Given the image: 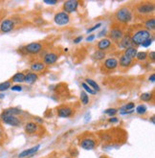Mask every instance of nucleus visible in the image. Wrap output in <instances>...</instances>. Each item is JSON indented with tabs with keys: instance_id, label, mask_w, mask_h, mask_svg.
<instances>
[{
	"instance_id": "nucleus-1",
	"label": "nucleus",
	"mask_w": 155,
	"mask_h": 158,
	"mask_svg": "<svg viewBox=\"0 0 155 158\" xmlns=\"http://www.w3.org/2000/svg\"><path fill=\"white\" fill-rule=\"evenodd\" d=\"M133 11L130 7L123 6L114 13V19L118 24L125 25L131 22V20L133 19Z\"/></svg>"
},
{
	"instance_id": "nucleus-2",
	"label": "nucleus",
	"mask_w": 155,
	"mask_h": 158,
	"mask_svg": "<svg viewBox=\"0 0 155 158\" xmlns=\"http://www.w3.org/2000/svg\"><path fill=\"white\" fill-rule=\"evenodd\" d=\"M150 38H153L151 32L145 29H139L130 35V40L133 46L138 47V46L142 45L145 40H148Z\"/></svg>"
},
{
	"instance_id": "nucleus-3",
	"label": "nucleus",
	"mask_w": 155,
	"mask_h": 158,
	"mask_svg": "<svg viewBox=\"0 0 155 158\" xmlns=\"http://www.w3.org/2000/svg\"><path fill=\"white\" fill-rule=\"evenodd\" d=\"M154 9L153 1H141L135 5V11L140 15H149L154 12Z\"/></svg>"
},
{
	"instance_id": "nucleus-4",
	"label": "nucleus",
	"mask_w": 155,
	"mask_h": 158,
	"mask_svg": "<svg viewBox=\"0 0 155 158\" xmlns=\"http://www.w3.org/2000/svg\"><path fill=\"white\" fill-rule=\"evenodd\" d=\"M124 35V31L123 25H120L118 23L111 26V29L108 33V38L110 39L109 40L114 43L119 42L123 39Z\"/></svg>"
},
{
	"instance_id": "nucleus-5",
	"label": "nucleus",
	"mask_w": 155,
	"mask_h": 158,
	"mask_svg": "<svg viewBox=\"0 0 155 158\" xmlns=\"http://www.w3.org/2000/svg\"><path fill=\"white\" fill-rule=\"evenodd\" d=\"M43 49V44L41 42H31L19 48L20 52L27 55H36Z\"/></svg>"
},
{
	"instance_id": "nucleus-6",
	"label": "nucleus",
	"mask_w": 155,
	"mask_h": 158,
	"mask_svg": "<svg viewBox=\"0 0 155 158\" xmlns=\"http://www.w3.org/2000/svg\"><path fill=\"white\" fill-rule=\"evenodd\" d=\"M0 119H1L2 122L5 123L6 125L12 126V127H19L21 125V120L17 116L5 114L2 112L1 114H0Z\"/></svg>"
},
{
	"instance_id": "nucleus-7",
	"label": "nucleus",
	"mask_w": 155,
	"mask_h": 158,
	"mask_svg": "<svg viewBox=\"0 0 155 158\" xmlns=\"http://www.w3.org/2000/svg\"><path fill=\"white\" fill-rule=\"evenodd\" d=\"M16 21L14 18H5L0 23V32L2 34H7L12 32L16 25Z\"/></svg>"
},
{
	"instance_id": "nucleus-8",
	"label": "nucleus",
	"mask_w": 155,
	"mask_h": 158,
	"mask_svg": "<svg viewBox=\"0 0 155 158\" xmlns=\"http://www.w3.org/2000/svg\"><path fill=\"white\" fill-rule=\"evenodd\" d=\"M57 113L58 116L60 118H70L74 115L75 111L74 108L70 106H66V105H63L58 107L57 109Z\"/></svg>"
},
{
	"instance_id": "nucleus-9",
	"label": "nucleus",
	"mask_w": 155,
	"mask_h": 158,
	"mask_svg": "<svg viewBox=\"0 0 155 158\" xmlns=\"http://www.w3.org/2000/svg\"><path fill=\"white\" fill-rule=\"evenodd\" d=\"M54 21L59 26H64L70 22V16L68 14H66L64 12H59L55 15Z\"/></svg>"
},
{
	"instance_id": "nucleus-10",
	"label": "nucleus",
	"mask_w": 155,
	"mask_h": 158,
	"mask_svg": "<svg viewBox=\"0 0 155 158\" xmlns=\"http://www.w3.org/2000/svg\"><path fill=\"white\" fill-rule=\"evenodd\" d=\"M58 59H59V53L51 51L43 56L42 62L45 64V65H52V64L57 62Z\"/></svg>"
},
{
	"instance_id": "nucleus-11",
	"label": "nucleus",
	"mask_w": 155,
	"mask_h": 158,
	"mask_svg": "<svg viewBox=\"0 0 155 158\" xmlns=\"http://www.w3.org/2000/svg\"><path fill=\"white\" fill-rule=\"evenodd\" d=\"M118 67V60L115 58H108L103 62V69L105 72H113Z\"/></svg>"
},
{
	"instance_id": "nucleus-12",
	"label": "nucleus",
	"mask_w": 155,
	"mask_h": 158,
	"mask_svg": "<svg viewBox=\"0 0 155 158\" xmlns=\"http://www.w3.org/2000/svg\"><path fill=\"white\" fill-rule=\"evenodd\" d=\"M133 64H134V60L129 58H127L124 55L121 56L120 60H118V66H119V69H121V70L129 69Z\"/></svg>"
},
{
	"instance_id": "nucleus-13",
	"label": "nucleus",
	"mask_w": 155,
	"mask_h": 158,
	"mask_svg": "<svg viewBox=\"0 0 155 158\" xmlns=\"http://www.w3.org/2000/svg\"><path fill=\"white\" fill-rule=\"evenodd\" d=\"M79 7V1L77 0H69V1L64 2L62 6V12H64L66 14H71V13H74L77 11V9Z\"/></svg>"
},
{
	"instance_id": "nucleus-14",
	"label": "nucleus",
	"mask_w": 155,
	"mask_h": 158,
	"mask_svg": "<svg viewBox=\"0 0 155 158\" xmlns=\"http://www.w3.org/2000/svg\"><path fill=\"white\" fill-rule=\"evenodd\" d=\"M80 147L84 148L86 151H91V150H94L97 146V143L95 141V139L91 138V137H85L84 138L83 140L80 141Z\"/></svg>"
},
{
	"instance_id": "nucleus-15",
	"label": "nucleus",
	"mask_w": 155,
	"mask_h": 158,
	"mask_svg": "<svg viewBox=\"0 0 155 158\" xmlns=\"http://www.w3.org/2000/svg\"><path fill=\"white\" fill-rule=\"evenodd\" d=\"M39 148H40V145H36L31 148H28V150H25V151L21 152L19 154L17 155V158H27V157L33 156L34 154H35L39 152Z\"/></svg>"
},
{
	"instance_id": "nucleus-16",
	"label": "nucleus",
	"mask_w": 155,
	"mask_h": 158,
	"mask_svg": "<svg viewBox=\"0 0 155 158\" xmlns=\"http://www.w3.org/2000/svg\"><path fill=\"white\" fill-rule=\"evenodd\" d=\"M112 46H113L112 45V42L109 40L108 39H103V40H100L97 43L96 47H97V49L99 51H104V52H105V51L110 49Z\"/></svg>"
},
{
	"instance_id": "nucleus-17",
	"label": "nucleus",
	"mask_w": 155,
	"mask_h": 158,
	"mask_svg": "<svg viewBox=\"0 0 155 158\" xmlns=\"http://www.w3.org/2000/svg\"><path fill=\"white\" fill-rule=\"evenodd\" d=\"M118 44V47L119 48H123V49H127L129 47H134L131 43V40H130V35H124L123 36V39L117 43Z\"/></svg>"
},
{
	"instance_id": "nucleus-18",
	"label": "nucleus",
	"mask_w": 155,
	"mask_h": 158,
	"mask_svg": "<svg viewBox=\"0 0 155 158\" xmlns=\"http://www.w3.org/2000/svg\"><path fill=\"white\" fill-rule=\"evenodd\" d=\"M45 68H46V65H45L42 61H34L30 66V69L32 70V72L35 74L44 71Z\"/></svg>"
},
{
	"instance_id": "nucleus-19",
	"label": "nucleus",
	"mask_w": 155,
	"mask_h": 158,
	"mask_svg": "<svg viewBox=\"0 0 155 158\" xmlns=\"http://www.w3.org/2000/svg\"><path fill=\"white\" fill-rule=\"evenodd\" d=\"M24 129H25L26 133H28V134H34V133H35L36 131H38L39 126L36 125L35 122H27L26 125H25V127H24Z\"/></svg>"
},
{
	"instance_id": "nucleus-20",
	"label": "nucleus",
	"mask_w": 155,
	"mask_h": 158,
	"mask_svg": "<svg viewBox=\"0 0 155 158\" xmlns=\"http://www.w3.org/2000/svg\"><path fill=\"white\" fill-rule=\"evenodd\" d=\"M38 79H39L38 74L33 73V72H29V73L25 74L24 81L26 83H28V85H33V83H35L36 81H38Z\"/></svg>"
},
{
	"instance_id": "nucleus-21",
	"label": "nucleus",
	"mask_w": 155,
	"mask_h": 158,
	"mask_svg": "<svg viewBox=\"0 0 155 158\" xmlns=\"http://www.w3.org/2000/svg\"><path fill=\"white\" fill-rule=\"evenodd\" d=\"M144 26L145 27V30H148L149 32H153L155 29V20H154V17H149L147 20H145L144 22Z\"/></svg>"
},
{
	"instance_id": "nucleus-22",
	"label": "nucleus",
	"mask_w": 155,
	"mask_h": 158,
	"mask_svg": "<svg viewBox=\"0 0 155 158\" xmlns=\"http://www.w3.org/2000/svg\"><path fill=\"white\" fill-rule=\"evenodd\" d=\"M24 79H25V74L22 73V72H17V73H15L14 75L11 78L10 81L12 82L20 83V82H23L24 81Z\"/></svg>"
},
{
	"instance_id": "nucleus-23",
	"label": "nucleus",
	"mask_w": 155,
	"mask_h": 158,
	"mask_svg": "<svg viewBox=\"0 0 155 158\" xmlns=\"http://www.w3.org/2000/svg\"><path fill=\"white\" fill-rule=\"evenodd\" d=\"M138 51H137V48L136 47H129L124 50V55L126 56L127 58H129L131 60H133L134 58H136V55H137Z\"/></svg>"
},
{
	"instance_id": "nucleus-24",
	"label": "nucleus",
	"mask_w": 155,
	"mask_h": 158,
	"mask_svg": "<svg viewBox=\"0 0 155 158\" xmlns=\"http://www.w3.org/2000/svg\"><path fill=\"white\" fill-rule=\"evenodd\" d=\"M3 113L17 116V115H20L22 113V111L19 108H17V107H9V108H6V109L3 110Z\"/></svg>"
},
{
	"instance_id": "nucleus-25",
	"label": "nucleus",
	"mask_w": 155,
	"mask_h": 158,
	"mask_svg": "<svg viewBox=\"0 0 155 158\" xmlns=\"http://www.w3.org/2000/svg\"><path fill=\"white\" fill-rule=\"evenodd\" d=\"M106 57V52H104V51H99L97 50L93 55H92V59L94 60H104Z\"/></svg>"
},
{
	"instance_id": "nucleus-26",
	"label": "nucleus",
	"mask_w": 155,
	"mask_h": 158,
	"mask_svg": "<svg viewBox=\"0 0 155 158\" xmlns=\"http://www.w3.org/2000/svg\"><path fill=\"white\" fill-rule=\"evenodd\" d=\"M84 82L86 83V85L89 87L92 88L94 91H100V90H101V88H100L99 85H98V83L95 81H93V80H91V79H85V81Z\"/></svg>"
},
{
	"instance_id": "nucleus-27",
	"label": "nucleus",
	"mask_w": 155,
	"mask_h": 158,
	"mask_svg": "<svg viewBox=\"0 0 155 158\" xmlns=\"http://www.w3.org/2000/svg\"><path fill=\"white\" fill-rule=\"evenodd\" d=\"M153 98V93L152 92H145L140 96V99L144 102H149Z\"/></svg>"
},
{
	"instance_id": "nucleus-28",
	"label": "nucleus",
	"mask_w": 155,
	"mask_h": 158,
	"mask_svg": "<svg viewBox=\"0 0 155 158\" xmlns=\"http://www.w3.org/2000/svg\"><path fill=\"white\" fill-rule=\"evenodd\" d=\"M11 85H12V81L10 80L1 82V83H0V92L8 90L9 88H11Z\"/></svg>"
},
{
	"instance_id": "nucleus-29",
	"label": "nucleus",
	"mask_w": 155,
	"mask_h": 158,
	"mask_svg": "<svg viewBox=\"0 0 155 158\" xmlns=\"http://www.w3.org/2000/svg\"><path fill=\"white\" fill-rule=\"evenodd\" d=\"M80 102H81V104L84 106H86L89 103V97L87 96L85 91H83L80 93Z\"/></svg>"
},
{
	"instance_id": "nucleus-30",
	"label": "nucleus",
	"mask_w": 155,
	"mask_h": 158,
	"mask_svg": "<svg viewBox=\"0 0 155 158\" xmlns=\"http://www.w3.org/2000/svg\"><path fill=\"white\" fill-rule=\"evenodd\" d=\"M134 107H135V104L134 103H128V104L123 106L121 107L120 111H132Z\"/></svg>"
},
{
	"instance_id": "nucleus-31",
	"label": "nucleus",
	"mask_w": 155,
	"mask_h": 158,
	"mask_svg": "<svg viewBox=\"0 0 155 158\" xmlns=\"http://www.w3.org/2000/svg\"><path fill=\"white\" fill-rule=\"evenodd\" d=\"M136 59L140 61H144L148 59V53L147 52H138L136 55Z\"/></svg>"
},
{
	"instance_id": "nucleus-32",
	"label": "nucleus",
	"mask_w": 155,
	"mask_h": 158,
	"mask_svg": "<svg viewBox=\"0 0 155 158\" xmlns=\"http://www.w3.org/2000/svg\"><path fill=\"white\" fill-rule=\"evenodd\" d=\"M147 109L148 108L145 105H140V106H138L137 107H136V112H137L138 114L143 115V114H145V112H147Z\"/></svg>"
},
{
	"instance_id": "nucleus-33",
	"label": "nucleus",
	"mask_w": 155,
	"mask_h": 158,
	"mask_svg": "<svg viewBox=\"0 0 155 158\" xmlns=\"http://www.w3.org/2000/svg\"><path fill=\"white\" fill-rule=\"evenodd\" d=\"M81 86H83V87H84V89L86 92H88L89 94H91V95H95V94H96V91H94L92 88L89 87L85 82H83V83H81Z\"/></svg>"
},
{
	"instance_id": "nucleus-34",
	"label": "nucleus",
	"mask_w": 155,
	"mask_h": 158,
	"mask_svg": "<svg viewBox=\"0 0 155 158\" xmlns=\"http://www.w3.org/2000/svg\"><path fill=\"white\" fill-rule=\"evenodd\" d=\"M118 112V110L116 109V108H112V107H110V108H107V109H105L104 110V113L105 114H107V115H109V116H114L116 113Z\"/></svg>"
},
{
	"instance_id": "nucleus-35",
	"label": "nucleus",
	"mask_w": 155,
	"mask_h": 158,
	"mask_svg": "<svg viewBox=\"0 0 155 158\" xmlns=\"http://www.w3.org/2000/svg\"><path fill=\"white\" fill-rule=\"evenodd\" d=\"M152 41H153V38H150V39H149L148 40H145V41L142 44V46H143V47H148V46H149V45L152 43Z\"/></svg>"
},
{
	"instance_id": "nucleus-36",
	"label": "nucleus",
	"mask_w": 155,
	"mask_h": 158,
	"mask_svg": "<svg viewBox=\"0 0 155 158\" xmlns=\"http://www.w3.org/2000/svg\"><path fill=\"white\" fill-rule=\"evenodd\" d=\"M101 25H102L101 23H98V24L94 25V26H93L92 28H90V29H88V30H87V33H88V34H89V33H92L93 31L97 30V29H98V28H99V27H101Z\"/></svg>"
},
{
	"instance_id": "nucleus-37",
	"label": "nucleus",
	"mask_w": 155,
	"mask_h": 158,
	"mask_svg": "<svg viewBox=\"0 0 155 158\" xmlns=\"http://www.w3.org/2000/svg\"><path fill=\"white\" fill-rule=\"evenodd\" d=\"M11 89L13 90V91H21L22 90V87L20 86V85H14V86H11Z\"/></svg>"
},
{
	"instance_id": "nucleus-38",
	"label": "nucleus",
	"mask_w": 155,
	"mask_h": 158,
	"mask_svg": "<svg viewBox=\"0 0 155 158\" xmlns=\"http://www.w3.org/2000/svg\"><path fill=\"white\" fill-rule=\"evenodd\" d=\"M148 57L149 58V60H151V61H154L155 60V53L152 51V52H150L149 54H148Z\"/></svg>"
},
{
	"instance_id": "nucleus-39",
	"label": "nucleus",
	"mask_w": 155,
	"mask_h": 158,
	"mask_svg": "<svg viewBox=\"0 0 155 158\" xmlns=\"http://www.w3.org/2000/svg\"><path fill=\"white\" fill-rule=\"evenodd\" d=\"M118 121H119V120H118V118L112 117V118H110V119L108 120V122H109V123H118Z\"/></svg>"
},
{
	"instance_id": "nucleus-40",
	"label": "nucleus",
	"mask_w": 155,
	"mask_h": 158,
	"mask_svg": "<svg viewBox=\"0 0 155 158\" xmlns=\"http://www.w3.org/2000/svg\"><path fill=\"white\" fill-rule=\"evenodd\" d=\"M94 39H95V35H89L88 38L86 39V40L87 41H92Z\"/></svg>"
},
{
	"instance_id": "nucleus-41",
	"label": "nucleus",
	"mask_w": 155,
	"mask_h": 158,
	"mask_svg": "<svg viewBox=\"0 0 155 158\" xmlns=\"http://www.w3.org/2000/svg\"><path fill=\"white\" fill-rule=\"evenodd\" d=\"M81 40H83V36H78L76 40H74V43H79Z\"/></svg>"
},
{
	"instance_id": "nucleus-42",
	"label": "nucleus",
	"mask_w": 155,
	"mask_h": 158,
	"mask_svg": "<svg viewBox=\"0 0 155 158\" xmlns=\"http://www.w3.org/2000/svg\"><path fill=\"white\" fill-rule=\"evenodd\" d=\"M44 3L49 4V5H54V4H57V1H56V0H55V1H47V0H45Z\"/></svg>"
},
{
	"instance_id": "nucleus-43",
	"label": "nucleus",
	"mask_w": 155,
	"mask_h": 158,
	"mask_svg": "<svg viewBox=\"0 0 155 158\" xmlns=\"http://www.w3.org/2000/svg\"><path fill=\"white\" fill-rule=\"evenodd\" d=\"M151 82H154V81H155V76H154V74H152L151 76H149V79Z\"/></svg>"
},
{
	"instance_id": "nucleus-44",
	"label": "nucleus",
	"mask_w": 155,
	"mask_h": 158,
	"mask_svg": "<svg viewBox=\"0 0 155 158\" xmlns=\"http://www.w3.org/2000/svg\"><path fill=\"white\" fill-rule=\"evenodd\" d=\"M3 137V128L0 127V139H2Z\"/></svg>"
},
{
	"instance_id": "nucleus-45",
	"label": "nucleus",
	"mask_w": 155,
	"mask_h": 158,
	"mask_svg": "<svg viewBox=\"0 0 155 158\" xmlns=\"http://www.w3.org/2000/svg\"><path fill=\"white\" fill-rule=\"evenodd\" d=\"M150 120H151V123H152V124H154V116H152Z\"/></svg>"
},
{
	"instance_id": "nucleus-46",
	"label": "nucleus",
	"mask_w": 155,
	"mask_h": 158,
	"mask_svg": "<svg viewBox=\"0 0 155 158\" xmlns=\"http://www.w3.org/2000/svg\"><path fill=\"white\" fill-rule=\"evenodd\" d=\"M2 98H4V95L3 94H0V99H2Z\"/></svg>"
},
{
	"instance_id": "nucleus-47",
	"label": "nucleus",
	"mask_w": 155,
	"mask_h": 158,
	"mask_svg": "<svg viewBox=\"0 0 155 158\" xmlns=\"http://www.w3.org/2000/svg\"><path fill=\"white\" fill-rule=\"evenodd\" d=\"M65 158H70V157H65Z\"/></svg>"
}]
</instances>
